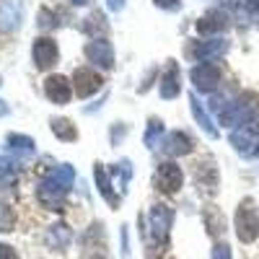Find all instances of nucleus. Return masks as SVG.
Here are the masks:
<instances>
[{
	"mask_svg": "<svg viewBox=\"0 0 259 259\" xmlns=\"http://www.w3.org/2000/svg\"><path fill=\"white\" fill-rule=\"evenodd\" d=\"M192 114H194V119H197V122H200V127L205 130V133H207V135H212V138H215V135H218V130H215V127H212V122H210V117H207V114L202 112V106H200V101H197V96H192Z\"/></svg>",
	"mask_w": 259,
	"mask_h": 259,
	"instance_id": "nucleus-22",
	"label": "nucleus"
},
{
	"mask_svg": "<svg viewBox=\"0 0 259 259\" xmlns=\"http://www.w3.org/2000/svg\"><path fill=\"white\" fill-rule=\"evenodd\" d=\"M8 148L13 150V153L31 156L34 153V140L26 138V135H8Z\"/></svg>",
	"mask_w": 259,
	"mask_h": 259,
	"instance_id": "nucleus-21",
	"label": "nucleus"
},
{
	"mask_svg": "<svg viewBox=\"0 0 259 259\" xmlns=\"http://www.w3.org/2000/svg\"><path fill=\"white\" fill-rule=\"evenodd\" d=\"M226 41L223 39H210V41H200V45H194L189 50V55L200 57V60H207V57H215V55H223L226 52Z\"/></svg>",
	"mask_w": 259,
	"mask_h": 259,
	"instance_id": "nucleus-16",
	"label": "nucleus"
},
{
	"mask_svg": "<svg viewBox=\"0 0 259 259\" xmlns=\"http://www.w3.org/2000/svg\"><path fill=\"white\" fill-rule=\"evenodd\" d=\"M194 184L202 187V192H215L218 187V171L207 158L202 163H194Z\"/></svg>",
	"mask_w": 259,
	"mask_h": 259,
	"instance_id": "nucleus-11",
	"label": "nucleus"
},
{
	"mask_svg": "<svg viewBox=\"0 0 259 259\" xmlns=\"http://www.w3.org/2000/svg\"><path fill=\"white\" fill-rule=\"evenodd\" d=\"M228 26V18L223 11H207L202 18H197V24H194V29H197L200 34H218Z\"/></svg>",
	"mask_w": 259,
	"mask_h": 259,
	"instance_id": "nucleus-12",
	"label": "nucleus"
},
{
	"mask_svg": "<svg viewBox=\"0 0 259 259\" xmlns=\"http://www.w3.org/2000/svg\"><path fill=\"white\" fill-rule=\"evenodd\" d=\"M109 8L112 11H119L122 8V0H109Z\"/></svg>",
	"mask_w": 259,
	"mask_h": 259,
	"instance_id": "nucleus-33",
	"label": "nucleus"
},
{
	"mask_svg": "<svg viewBox=\"0 0 259 259\" xmlns=\"http://www.w3.org/2000/svg\"><path fill=\"white\" fill-rule=\"evenodd\" d=\"M45 94L55 104H68L70 96H73V89H70V83H68V78H65V75H50L45 80Z\"/></svg>",
	"mask_w": 259,
	"mask_h": 259,
	"instance_id": "nucleus-9",
	"label": "nucleus"
},
{
	"mask_svg": "<svg viewBox=\"0 0 259 259\" xmlns=\"http://www.w3.org/2000/svg\"><path fill=\"white\" fill-rule=\"evenodd\" d=\"M161 150L166 156H187L192 150V140L184 135V133H171L163 143H161Z\"/></svg>",
	"mask_w": 259,
	"mask_h": 259,
	"instance_id": "nucleus-14",
	"label": "nucleus"
},
{
	"mask_svg": "<svg viewBox=\"0 0 259 259\" xmlns=\"http://www.w3.org/2000/svg\"><path fill=\"white\" fill-rule=\"evenodd\" d=\"M231 143L236 150H241V153H251V145H254V133L251 127H241L239 133L231 135Z\"/></svg>",
	"mask_w": 259,
	"mask_h": 259,
	"instance_id": "nucleus-20",
	"label": "nucleus"
},
{
	"mask_svg": "<svg viewBox=\"0 0 259 259\" xmlns=\"http://www.w3.org/2000/svg\"><path fill=\"white\" fill-rule=\"evenodd\" d=\"M153 3L163 11H177L179 8V0H153Z\"/></svg>",
	"mask_w": 259,
	"mask_h": 259,
	"instance_id": "nucleus-30",
	"label": "nucleus"
},
{
	"mask_svg": "<svg viewBox=\"0 0 259 259\" xmlns=\"http://www.w3.org/2000/svg\"><path fill=\"white\" fill-rule=\"evenodd\" d=\"M62 187H73V179H75V171H73V166L70 163H62L57 171H55V174H52Z\"/></svg>",
	"mask_w": 259,
	"mask_h": 259,
	"instance_id": "nucleus-24",
	"label": "nucleus"
},
{
	"mask_svg": "<svg viewBox=\"0 0 259 259\" xmlns=\"http://www.w3.org/2000/svg\"><path fill=\"white\" fill-rule=\"evenodd\" d=\"M60 52H57V41L50 39V36H41L34 41V62H36V68L39 70H47L52 68V65L57 62Z\"/></svg>",
	"mask_w": 259,
	"mask_h": 259,
	"instance_id": "nucleus-7",
	"label": "nucleus"
},
{
	"mask_svg": "<svg viewBox=\"0 0 259 259\" xmlns=\"http://www.w3.org/2000/svg\"><path fill=\"white\" fill-rule=\"evenodd\" d=\"M189 80L194 83L197 91H210L221 80V68L215 62H200V65H194V68L189 70Z\"/></svg>",
	"mask_w": 259,
	"mask_h": 259,
	"instance_id": "nucleus-5",
	"label": "nucleus"
},
{
	"mask_svg": "<svg viewBox=\"0 0 259 259\" xmlns=\"http://www.w3.org/2000/svg\"><path fill=\"white\" fill-rule=\"evenodd\" d=\"M236 236L244 244H251L259 236V215H256L251 200H244L239 205V210H236Z\"/></svg>",
	"mask_w": 259,
	"mask_h": 259,
	"instance_id": "nucleus-2",
	"label": "nucleus"
},
{
	"mask_svg": "<svg viewBox=\"0 0 259 259\" xmlns=\"http://www.w3.org/2000/svg\"><path fill=\"white\" fill-rule=\"evenodd\" d=\"M96 259H101V256H96Z\"/></svg>",
	"mask_w": 259,
	"mask_h": 259,
	"instance_id": "nucleus-36",
	"label": "nucleus"
},
{
	"mask_svg": "<svg viewBox=\"0 0 259 259\" xmlns=\"http://www.w3.org/2000/svg\"><path fill=\"white\" fill-rule=\"evenodd\" d=\"M83 29H85V34H91L94 39H99L101 34H106L109 31V24L104 21V16L99 13V11H94L89 18H85V24H83Z\"/></svg>",
	"mask_w": 259,
	"mask_h": 259,
	"instance_id": "nucleus-19",
	"label": "nucleus"
},
{
	"mask_svg": "<svg viewBox=\"0 0 259 259\" xmlns=\"http://www.w3.org/2000/svg\"><path fill=\"white\" fill-rule=\"evenodd\" d=\"M168 259H171V256H168Z\"/></svg>",
	"mask_w": 259,
	"mask_h": 259,
	"instance_id": "nucleus-37",
	"label": "nucleus"
},
{
	"mask_svg": "<svg viewBox=\"0 0 259 259\" xmlns=\"http://www.w3.org/2000/svg\"><path fill=\"white\" fill-rule=\"evenodd\" d=\"M73 3H75V6H85V3H89V0H73Z\"/></svg>",
	"mask_w": 259,
	"mask_h": 259,
	"instance_id": "nucleus-34",
	"label": "nucleus"
},
{
	"mask_svg": "<svg viewBox=\"0 0 259 259\" xmlns=\"http://www.w3.org/2000/svg\"><path fill=\"white\" fill-rule=\"evenodd\" d=\"M13 179H16V166H13V161H8V158L0 156V184H8V182H13Z\"/></svg>",
	"mask_w": 259,
	"mask_h": 259,
	"instance_id": "nucleus-25",
	"label": "nucleus"
},
{
	"mask_svg": "<svg viewBox=\"0 0 259 259\" xmlns=\"http://www.w3.org/2000/svg\"><path fill=\"white\" fill-rule=\"evenodd\" d=\"M212 259H231V249L228 244H218L212 249Z\"/></svg>",
	"mask_w": 259,
	"mask_h": 259,
	"instance_id": "nucleus-29",
	"label": "nucleus"
},
{
	"mask_svg": "<svg viewBox=\"0 0 259 259\" xmlns=\"http://www.w3.org/2000/svg\"><path fill=\"white\" fill-rule=\"evenodd\" d=\"M11 228H13V210L6 202H0V231H11Z\"/></svg>",
	"mask_w": 259,
	"mask_h": 259,
	"instance_id": "nucleus-26",
	"label": "nucleus"
},
{
	"mask_svg": "<svg viewBox=\"0 0 259 259\" xmlns=\"http://www.w3.org/2000/svg\"><path fill=\"white\" fill-rule=\"evenodd\" d=\"M244 6H246L249 13H256L259 11V0H244Z\"/></svg>",
	"mask_w": 259,
	"mask_h": 259,
	"instance_id": "nucleus-32",
	"label": "nucleus"
},
{
	"mask_svg": "<svg viewBox=\"0 0 259 259\" xmlns=\"http://www.w3.org/2000/svg\"><path fill=\"white\" fill-rule=\"evenodd\" d=\"M101 85H104V80H101L99 73H94V68H78V70L73 73V91H75L80 99L96 94Z\"/></svg>",
	"mask_w": 259,
	"mask_h": 259,
	"instance_id": "nucleus-6",
	"label": "nucleus"
},
{
	"mask_svg": "<svg viewBox=\"0 0 259 259\" xmlns=\"http://www.w3.org/2000/svg\"><path fill=\"white\" fill-rule=\"evenodd\" d=\"M85 57H89L94 65H99V68H104V70L114 65V50H112V45L106 39L89 41V45H85Z\"/></svg>",
	"mask_w": 259,
	"mask_h": 259,
	"instance_id": "nucleus-8",
	"label": "nucleus"
},
{
	"mask_svg": "<svg viewBox=\"0 0 259 259\" xmlns=\"http://www.w3.org/2000/svg\"><path fill=\"white\" fill-rule=\"evenodd\" d=\"M0 114H6V106H3V101H0Z\"/></svg>",
	"mask_w": 259,
	"mask_h": 259,
	"instance_id": "nucleus-35",
	"label": "nucleus"
},
{
	"mask_svg": "<svg viewBox=\"0 0 259 259\" xmlns=\"http://www.w3.org/2000/svg\"><path fill=\"white\" fill-rule=\"evenodd\" d=\"M161 133H163L161 119H150L148 122V133H145V145H153V138H158Z\"/></svg>",
	"mask_w": 259,
	"mask_h": 259,
	"instance_id": "nucleus-27",
	"label": "nucleus"
},
{
	"mask_svg": "<svg viewBox=\"0 0 259 259\" xmlns=\"http://www.w3.org/2000/svg\"><path fill=\"white\" fill-rule=\"evenodd\" d=\"M205 226L210 233H223V215L215 212V207H207L205 210Z\"/></svg>",
	"mask_w": 259,
	"mask_h": 259,
	"instance_id": "nucleus-23",
	"label": "nucleus"
},
{
	"mask_svg": "<svg viewBox=\"0 0 259 259\" xmlns=\"http://www.w3.org/2000/svg\"><path fill=\"white\" fill-rule=\"evenodd\" d=\"M182 182H184L182 168H179L177 163H171V161L161 163L158 171H156V177H153L156 189L163 192V194H174V192H179V189H182Z\"/></svg>",
	"mask_w": 259,
	"mask_h": 259,
	"instance_id": "nucleus-4",
	"label": "nucleus"
},
{
	"mask_svg": "<svg viewBox=\"0 0 259 259\" xmlns=\"http://www.w3.org/2000/svg\"><path fill=\"white\" fill-rule=\"evenodd\" d=\"M45 241H47L50 249H55V251H65V249L70 246V241H73V231L65 226V223H55V226L47 228Z\"/></svg>",
	"mask_w": 259,
	"mask_h": 259,
	"instance_id": "nucleus-10",
	"label": "nucleus"
},
{
	"mask_svg": "<svg viewBox=\"0 0 259 259\" xmlns=\"http://www.w3.org/2000/svg\"><path fill=\"white\" fill-rule=\"evenodd\" d=\"M21 24V3L18 0H6L0 6V29L3 31H13Z\"/></svg>",
	"mask_w": 259,
	"mask_h": 259,
	"instance_id": "nucleus-13",
	"label": "nucleus"
},
{
	"mask_svg": "<svg viewBox=\"0 0 259 259\" xmlns=\"http://www.w3.org/2000/svg\"><path fill=\"white\" fill-rule=\"evenodd\" d=\"M50 127H52V133H55L60 140H75V138H78V130L73 127V122H70V119H65V117L52 119V122H50Z\"/></svg>",
	"mask_w": 259,
	"mask_h": 259,
	"instance_id": "nucleus-18",
	"label": "nucleus"
},
{
	"mask_svg": "<svg viewBox=\"0 0 259 259\" xmlns=\"http://www.w3.org/2000/svg\"><path fill=\"white\" fill-rule=\"evenodd\" d=\"M174 223V212L168 210V205H153L148 212V226L143 228V239L148 244V254H161L168 246V231Z\"/></svg>",
	"mask_w": 259,
	"mask_h": 259,
	"instance_id": "nucleus-1",
	"label": "nucleus"
},
{
	"mask_svg": "<svg viewBox=\"0 0 259 259\" xmlns=\"http://www.w3.org/2000/svg\"><path fill=\"white\" fill-rule=\"evenodd\" d=\"M36 200L47 210H57L60 212L65 207V200H68V187H62L55 177H50V179H45L36 187Z\"/></svg>",
	"mask_w": 259,
	"mask_h": 259,
	"instance_id": "nucleus-3",
	"label": "nucleus"
},
{
	"mask_svg": "<svg viewBox=\"0 0 259 259\" xmlns=\"http://www.w3.org/2000/svg\"><path fill=\"white\" fill-rule=\"evenodd\" d=\"M94 174H96V182H99V192L104 194V200L109 202L112 207H117V205H119V197H117V194L112 192V182H109V177H106V171H104V166H101V163H96Z\"/></svg>",
	"mask_w": 259,
	"mask_h": 259,
	"instance_id": "nucleus-17",
	"label": "nucleus"
},
{
	"mask_svg": "<svg viewBox=\"0 0 259 259\" xmlns=\"http://www.w3.org/2000/svg\"><path fill=\"white\" fill-rule=\"evenodd\" d=\"M39 26H41V29L57 26V13H50L47 8H41V11H39Z\"/></svg>",
	"mask_w": 259,
	"mask_h": 259,
	"instance_id": "nucleus-28",
	"label": "nucleus"
},
{
	"mask_svg": "<svg viewBox=\"0 0 259 259\" xmlns=\"http://www.w3.org/2000/svg\"><path fill=\"white\" fill-rule=\"evenodd\" d=\"M0 259H18V256H16V251L8 244H0Z\"/></svg>",
	"mask_w": 259,
	"mask_h": 259,
	"instance_id": "nucleus-31",
	"label": "nucleus"
},
{
	"mask_svg": "<svg viewBox=\"0 0 259 259\" xmlns=\"http://www.w3.org/2000/svg\"><path fill=\"white\" fill-rule=\"evenodd\" d=\"M158 94L163 99H174L179 94V68H177V62H168V68L161 78V85H158Z\"/></svg>",
	"mask_w": 259,
	"mask_h": 259,
	"instance_id": "nucleus-15",
	"label": "nucleus"
}]
</instances>
